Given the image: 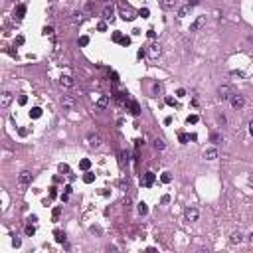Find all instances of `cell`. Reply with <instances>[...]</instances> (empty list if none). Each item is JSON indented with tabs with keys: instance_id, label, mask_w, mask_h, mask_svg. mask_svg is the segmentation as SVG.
<instances>
[{
	"instance_id": "1",
	"label": "cell",
	"mask_w": 253,
	"mask_h": 253,
	"mask_svg": "<svg viewBox=\"0 0 253 253\" xmlns=\"http://www.w3.org/2000/svg\"><path fill=\"white\" fill-rule=\"evenodd\" d=\"M231 95H233V91H231L229 85H221L220 89H218V97H220V101H227Z\"/></svg>"
},
{
	"instance_id": "2",
	"label": "cell",
	"mask_w": 253,
	"mask_h": 253,
	"mask_svg": "<svg viewBox=\"0 0 253 253\" xmlns=\"http://www.w3.org/2000/svg\"><path fill=\"white\" fill-rule=\"evenodd\" d=\"M229 101H231V107H233V109H241V107L245 105L243 95H239V93H233V95L229 97Z\"/></svg>"
},
{
	"instance_id": "3",
	"label": "cell",
	"mask_w": 253,
	"mask_h": 253,
	"mask_svg": "<svg viewBox=\"0 0 253 253\" xmlns=\"http://www.w3.org/2000/svg\"><path fill=\"white\" fill-rule=\"evenodd\" d=\"M62 107L67 109V111L75 109V97H73V95H63L62 97Z\"/></svg>"
},
{
	"instance_id": "4",
	"label": "cell",
	"mask_w": 253,
	"mask_h": 253,
	"mask_svg": "<svg viewBox=\"0 0 253 253\" xmlns=\"http://www.w3.org/2000/svg\"><path fill=\"white\" fill-rule=\"evenodd\" d=\"M198 215H200V212H198L196 208H186V210H184V220L186 221H196Z\"/></svg>"
},
{
	"instance_id": "5",
	"label": "cell",
	"mask_w": 253,
	"mask_h": 253,
	"mask_svg": "<svg viewBox=\"0 0 253 253\" xmlns=\"http://www.w3.org/2000/svg\"><path fill=\"white\" fill-rule=\"evenodd\" d=\"M87 143H89L91 148H99L101 146V137L97 133H89L87 134Z\"/></svg>"
},
{
	"instance_id": "6",
	"label": "cell",
	"mask_w": 253,
	"mask_h": 253,
	"mask_svg": "<svg viewBox=\"0 0 253 253\" xmlns=\"http://www.w3.org/2000/svg\"><path fill=\"white\" fill-rule=\"evenodd\" d=\"M30 182H32V172H28V170L20 172V176H18V184H20V186H28Z\"/></svg>"
},
{
	"instance_id": "7",
	"label": "cell",
	"mask_w": 253,
	"mask_h": 253,
	"mask_svg": "<svg viewBox=\"0 0 253 253\" xmlns=\"http://www.w3.org/2000/svg\"><path fill=\"white\" fill-rule=\"evenodd\" d=\"M154 178H156V176H154V172H146V174L140 178V184H143L144 188H150L154 184Z\"/></svg>"
},
{
	"instance_id": "8",
	"label": "cell",
	"mask_w": 253,
	"mask_h": 253,
	"mask_svg": "<svg viewBox=\"0 0 253 253\" xmlns=\"http://www.w3.org/2000/svg\"><path fill=\"white\" fill-rule=\"evenodd\" d=\"M10 103H12V93H10V91H4V93H2V97H0V107H2V109H6Z\"/></svg>"
},
{
	"instance_id": "9",
	"label": "cell",
	"mask_w": 253,
	"mask_h": 253,
	"mask_svg": "<svg viewBox=\"0 0 253 253\" xmlns=\"http://www.w3.org/2000/svg\"><path fill=\"white\" fill-rule=\"evenodd\" d=\"M204 24H206V16H198V18L194 20V24L190 26V32H198Z\"/></svg>"
},
{
	"instance_id": "10",
	"label": "cell",
	"mask_w": 253,
	"mask_h": 253,
	"mask_svg": "<svg viewBox=\"0 0 253 253\" xmlns=\"http://www.w3.org/2000/svg\"><path fill=\"white\" fill-rule=\"evenodd\" d=\"M127 107H129V111L134 115V117H139V115H140V107H139L137 101H127Z\"/></svg>"
},
{
	"instance_id": "11",
	"label": "cell",
	"mask_w": 253,
	"mask_h": 253,
	"mask_svg": "<svg viewBox=\"0 0 253 253\" xmlns=\"http://www.w3.org/2000/svg\"><path fill=\"white\" fill-rule=\"evenodd\" d=\"M121 18L127 20V22H131V20L134 18V12L131 8H121Z\"/></svg>"
},
{
	"instance_id": "12",
	"label": "cell",
	"mask_w": 253,
	"mask_h": 253,
	"mask_svg": "<svg viewBox=\"0 0 253 253\" xmlns=\"http://www.w3.org/2000/svg\"><path fill=\"white\" fill-rule=\"evenodd\" d=\"M160 52H162V50H160V46H158V44H152V46L148 48V53H150V57H152V59H156V57L160 56Z\"/></svg>"
},
{
	"instance_id": "13",
	"label": "cell",
	"mask_w": 253,
	"mask_h": 253,
	"mask_svg": "<svg viewBox=\"0 0 253 253\" xmlns=\"http://www.w3.org/2000/svg\"><path fill=\"white\" fill-rule=\"evenodd\" d=\"M95 103H97V107H99V109H105V107L109 105V97H107V95H101V97H97Z\"/></svg>"
},
{
	"instance_id": "14",
	"label": "cell",
	"mask_w": 253,
	"mask_h": 253,
	"mask_svg": "<svg viewBox=\"0 0 253 253\" xmlns=\"http://www.w3.org/2000/svg\"><path fill=\"white\" fill-rule=\"evenodd\" d=\"M204 158L206 160H215V158H218V150H215V148H208L204 152Z\"/></svg>"
},
{
	"instance_id": "15",
	"label": "cell",
	"mask_w": 253,
	"mask_h": 253,
	"mask_svg": "<svg viewBox=\"0 0 253 253\" xmlns=\"http://www.w3.org/2000/svg\"><path fill=\"white\" fill-rule=\"evenodd\" d=\"M59 83H62V87H73V77H69V75H62Z\"/></svg>"
},
{
	"instance_id": "16",
	"label": "cell",
	"mask_w": 253,
	"mask_h": 253,
	"mask_svg": "<svg viewBox=\"0 0 253 253\" xmlns=\"http://www.w3.org/2000/svg\"><path fill=\"white\" fill-rule=\"evenodd\" d=\"M160 6H162L164 10H172L176 6V0H160Z\"/></svg>"
},
{
	"instance_id": "17",
	"label": "cell",
	"mask_w": 253,
	"mask_h": 253,
	"mask_svg": "<svg viewBox=\"0 0 253 253\" xmlns=\"http://www.w3.org/2000/svg\"><path fill=\"white\" fill-rule=\"evenodd\" d=\"M24 14H26V6H24V4H18V8H16L14 16H16L18 20H22V18H24Z\"/></svg>"
},
{
	"instance_id": "18",
	"label": "cell",
	"mask_w": 253,
	"mask_h": 253,
	"mask_svg": "<svg viewBox=\"0 0 253 253\" xmlns=\"http://www.w3.org/2000/svg\"><path fill=\"white\" fill-rule=\"evenodd\" d=\"M53 235H56V241H57V243H63V241H65V233H63L62 229H56Z\"/></svg>"
},
{
	"instance_id": "19",
	"label": "cell",
	"mask_w": 253,
	"mask_h": 253,
	"mask_svg": "<svg viewBox=\"0 0 253 253\" xmlns=\"http://www.w3.org/2000/svg\"><path fill=\"white\" fill-rule=\"evenodd\" d=\"M190 8L192 6L190 4H186V6H182L180 10H178V18H184V16H188V12H190Z\"/></svg>"
},
{
	"instance_id": "20",
	"label": "cell",
	"mask_w": 253,
	"mask_h": 253,
	"mask_svg": "<svg viewBox=\"0 0 253 253\" xmlns=\"http://www.w3.org/2000/svg\"><path fill=\"white\" fill-rule=\"evenodd\" d=\"M103 18H105V20L113 18V6H105V10H103Z\"/></svg>"
},
{
	"instance_id": "21",
	"label": "cell",
	"mask_w": 253,
	"mask_h": 253,
	"mask_svg": "<svg viewBox=\"0 0 253 253\" xmlns=\"http://www.w3.org/2000/svg\"><path fill=\"white\" fill-rule=\"evenodd\" d=\"M30 117H32V119H40V117H42V109H40V107H34V109L30 111Z\"/></svg>"
},
{
	"instance_id": "22",
	"label": "cell",
	"mask_w": 253,
	"mask_h": 253,
	"mask_svg": "<svg viewBox=\"0 0 253 253\" xmlns=\"http://www.w3.org/2000/svg\"><path fill=\"white\" fill-rule=\"evenodd\" d=\"M93 180H95V174H93V172H85V176H83V182H85V184H91Z\"/></svg>"
},
{
	"instance_id": "23",
	"label": "cell",
	"mask_w": 253,
	"mask_h": 253,
	"mask_svg": "<svg viewBox=\"0 0 253 253\" xmlns=\"http://www.w3.org/2000/svg\"><path fill=\"white\" fill-rule=\"evenodd\" d=\"M137 210H139V214H140V215H146V214H148V208H146V204H144V202H140Z\"/></svg>"
},
{
	"instance_id": "24",
	"label": "cell",
	"mask_w": 253,
	"mask_h": 253,
	"mask_svg": "<svg viewBox=\"0 0 253 253\" xmlns=\"http://www.w3.org/2000/svg\"><path fill=\"white\" fill-rule=\"evenodd\" d=\"M89 166H91V160H87V158H83L81 162H79V168H81V170H89Z\"/></svg>"
},
{
	"instance_id": "25",
	"label": "cell",
	"mask_w": 253,
	"mask_h": 253,
	"mask_svg": "<svg viewBox=\"0 0 253 253\" xmlns=\"http://www.w3.org/2000/svg\"><path fill=\"white\" fill-rule=\"evenodd\" d=\"M178 140H180V143H182V144H186V143H188V140H190V137H188V134H186V133H178Z\"/></svg>"
},
{
	"instance_id": "26",
	"label": "cell",
	"mask_w": 253,
	"mask_h": 253,
	"mask_svg": "<svg viewBox=\"0 0 253 253\" xmlns=\"http://www.w3.org/2000/svg\"><path fill=\"white\" fill-rule=\"evenodd\" d=\"M26 233H28V235H34V233H36V225H34L32 221L26 225Z\"/></svg>"
},
{
	"instance_id": "27",
	"label": "cell",
	"mask_w": 253,
	"mask_h": 253,
	"mask_svg": "<svg viewBox=\"0 0 253 253\" xmlns=\"http://www.w3.org/2000/svg\"><path fill=\"white\" fill-rule=\"evenodd\" d=\"M164 146H166V144H164L162 139H156V140H154V148H156V150H162Z\"/></svg>"
},
{
	"instance_id": "28",
	"label": "cell",
	"mask_w": 253,
	"mask_h": 253,
	"mask_svg": "<svg viewBox=\"0 0 253 253\" xmlns=\"http://www.w3.org/2000/svg\"><path fill=\"white\" fill-rule=\"evenodd\" d=\"M229 241H231V243H241V235H239V233H231Z\"/></svg>"
},
{
	"instance_id": "29",
	"label": "cell",
	"mask_w": 253,
	"mask_h": 253,
	"mask_svg": "<svg viewBox=\"0 0 253 253\" xmlns=\"http://www.w3.org/2000/svg\"><path fill=\"white\" fill-rule=\"evenodd\" d=\"M186 121H188V125H196L198 121H200V117H198V115H190Z\"/></svg>"
},
{
	"instance_id": "30",
	"label": "cell",
	"mask_w": 253,
	"mask_h": 253,
	"mask_svg": "<svg viewBox=\"0 0 253 253\" xmlns=\"http://www.w3.org/2000/svg\"><path fill=\"white\" fill-rule=\"evenodd\" d=\"M148 14H150V10H148V8H140L139 10V16H140V18H148Z\"/></svg>"
},
{
	"instance_id": "31",
	"label": "cell",
	"mask_w": 253,
	"mask_h": 253,
	"mask_svg": "<svg viewBox=\"0 0 253 253\" xmlns=\"http://www.w3.org/2000/svg\"><path fill=\"white\" fill-rule=\"evenodd\" d=\"M160 180H162V182H164V184H168V182H170V180H172V176H170V172H164L162 176H160Z\"/></svg>"
},
{
	"instance_id": "32",
	"label": "cell",
	"mask_w": 253,
	"mask_h": 253,
	"mask_svg": "<svg viewBox=\"0 0 253 253\" xmlns=\"http://www.w3.org/2000/svg\"><path fill=\"white\" fill-rule=\"evenodd\" d=\"M210 140H212V143H220V140H221V134H218V133H212Z\"/></svg>"
},
{
	"instance_id": "33",
	"label": "cell",
	"mask_w": 253,
	"mask_h": 253,
	"mask_svg": "<svg viewBox=\"0 0 253 253\" xmlns=\"http://www.w3.org/2000/svg\"><path fill=\"white\" fill-rule=\"evenodd\" d=\"M62 215V208H56L53 210V214H52V218H53V221H57V218Z\"/></svg>"
},
{
	"instance_id": "34",
	"label": "cell",
	"mask_w": 253,
	"mask_h": 253,
	"mask_svg": "<svg viewBox=\"0 0 253 253\" xmlns=\"http://www.w3.org/2000/svg\"><path fill=\"white\" fill-rule=\"evenodd\" d=\"M81 16H83L81 12H75V14H73V18H71V20H73V22H75V24H77V22H81Z\"/></svg>"
},
{
	"instance_id": "35",
	"label": "cell",
	"mask_w": 253,
	"mask_h": 253,
	"mask_svg": "<svg viewBox=\"0 0 253 253\" xmlns=\"http://www.w3.org/2000/svg\"><path fill=\"white\" fill-rule=\"evenodd\" d=\"M87 44H89V38H87V36H81V38H79V46H87Z\"/></svg>"
},
{
	"instance_id": "36",
	"label": "cell",
	"mask_w": 253,
	"mask_h": 253,
	"mask_svg": "<svg viewBox=\"0 0 253 253\" xmlns=\"http://www.w3.org/2000/svg\"><path fill=\"white\" fill-rule=\"evenodd\" d=\"M18 103H20V105H26V103H28V97H26V95H20L18 97Z\"/></svg>"
},
{
	"instance_id": "37",
	"label": "cell",
	"mask_w": 253,
	"mask_h": 253,
	"mask_svg": "<svg viewBox=\"0 0 253 253\" xmlns=\"http://www.w3.org/2000/svg\"><path fill=\"white\" fill-rule=\"evenodd\" d=\"M121 44H123V46H131V38H129V36L121 38Z\"/></svg>"
},
{
	"instance_id": "38",
	"label": "cell",
	"mask_w": 253,
	"mask_h": 253,
	"mask_svg": "<svg viewBox=\"0 0 253 253\" xmlns=\"http://www.w3.org/2000/svg\"><path fill=\"white\" fill-rule=\"evenodd\" d=\"M59 172H65V174H69V166H67V164H59Z\"/></svg>"
},
{
	"instance_id": "39",
	"label": "cell",
	"mask_w": 253,
	"mask_h": 253,
	"mask_svg": "<svg viewBox=\"0 0 253 253\" xmlns=\"http://www.w3.org/2000/svg\"><path fill=\"white\" fill-rule=\"evenodd\" d=\"M164 103H166V105H176V101L172 99V97H166V101H164Z\"/></svg>"
},
{
	"instance_id": "40",
	"label": "cell",
	"mask_w": 253,
	"mask_h": 253,
	"mask_svg": "<svg viewBox=\"0 0 253 253\" xmlns=\"http://www.w3.org/2000/svg\"><path fill=\"white\" fill-rule=\"evenodd\" d=\"M121 38H123V36H121L119 32H115V34H113V40H115V42H121Z\"/></svg>"
},
{
	"instance_id": "41",
	"label": "cell",
	"mask_w": 253,
	"mask_h": 253,
	"mask_svg": "<svg viewBox=\"0 0 253 253\" xmlns=\"http://www.w3.org/2000/svg\"><path fill=\"white\" fill-rule=\"evenodd\" d=\"M97 28H99V32H105V30H107V24H105V22H101Z\"/></svg>"
},
{
	"instance_id": "42",
	"label": "cell",
	"mask_w": 253,
	"mask_h": 253,
	"mask_svg": "<svg viewBox=\"0 0 253 253\" xmlns=\"http://www.w3.org/2000/svg\"><path fill=\"white\" fill-rule=\"evenodd\" d=\"M44 34H46V36H53V28H46Z\"/></svg>"
},
{
	"instance_id": "43",
	"label": "cell",
	"mask_w": 253,
	"mask_h": 253,
	"mask_svg": "<svg viewBox=\"0 0 253 253\" xmlns=\"http://www.w3.org/2000/svg\"><path fill=\"white\" fill-rule=\"evenodd\" d=\"M111 81L117 83V81H119V75H117V73H111Z\"/></svg>"
},
{
	"instance_id": "44",
	"label": "cell",
	"mask_w": 253,
	"mask_h": 253,
	"mask_svg": "<svg viewBox=\"0 0 253 253\" xmlns=\"http://www.w3.org/2000/svg\"><path fill=\"white\" fill-rule=\"evenodd\" d=\"M16 44H18V46H22V44H24V36H18V38H16Z\"/></svg>"
},
{
	"instance_id": "45",
	"label": "cell",
	"mask_w": 253,
	"mask_h": 253,
	"mask_svg": "<svg viewBox=\"0 0 253 253\" xmlns=\"http://www.w3.org/2000/svg\"><path fill=\"white\" fill-rule=\"evenodd\" d=\"M176 95H178V97H186V91H184V89H178Z\"/></svg>"
},
{
	"instance_id": "46",
	"label": "cell",
	"mask_w": 253,
	"mask_h": 253,
	"mask_svg": "<svg viewBox=\"0 0 253 253\" xmlns=\"http://www.w3.org/2000/svg\"><path fill=\"white\" fill-rule=\"evenodd\" d=\"M247 127H249V134H251V137H253V119L249 121V125H247Z\"/></svg>"
},
{
	"instance_id": "47",
	"label": "cell",
	"mask_w": 253,
	"mask_h": 253,
	"mask_svg": "<svg viewBox=\"0 0 253 253\" xmlns=\"http://www.w3.org/2000/svg\"><path fill=\"white\" fill-rule=\"evenodd\" d=\"M137 56H139V57H144V56H146V50H139V53H137Z\"/></svg>"
},
{
	"instance_id": "48",
	"label": "cell",
	"mask_w": 253,
	"mask_h": 253,
	"mask_svg": "<svg viewBox=\"0 0 253 253\" xmlns=\"http://www.w3.org/2000/svg\"><path fill=\"white\" fill-rule=\"evenodd\" d=\"M188 4H190V6H198V4H200V0H190Z\"/></svg>"
},
{
	"instance_id": "49",
	"label": "cell",
	"mask_w": 253,
	"mask_h": 253,
	"mask_svg": "<svg viewBox=\"0 0 253 253\" xmlns=\"http://www.w3.org/2000/svg\"><path fill=\"white\" fill-rule=\"evenodd\" d=\"M63 194H71V186H65V188H63Z\"/></svg>"
},
{
	"instance_id": "50",
	"label": "cell",
	"mask_w": 253,
	"mask_h": 253,
	"mask_svg": "<svg viewBox=\"0 0 253 253\" xmlns=\"http://www.w3.org/2000/svg\"><path fill=\"white\" fill-rule=\"evenodd\" d=\"M50 196H52V198H56V196H57V192H56V188H52V190H50Z\"/></svg>"
},
{
	"instance_id": "51",
	"label": "cell",
	"mask_w": 253,
	"mask_h": 253,
	"mask_svg": "<svg viewBox=\"0 0 253 253\" xmlns=\"http://www.w3.org/2000/svg\"><path fill=\"white\" fill-rule=\"evenodd\" d=\"M247 182H249V184H251V186H253V172H251V174H249V178H247Z\"/></svg>"
},
{
	"instance_id": "52",
	"label": "cell",
	"mask_w": 253,
	"mask_h": 253,
	"mask_svg": "<svg viewBox=\"0 0 253 253\" xmlns=\"http://www.w3.org/2000/svg\"><path fill=\"white\" fill-rule=\"evenodd\" d=\"M249 241H251V243H253V231H251V233H249Z\"/></svg>"
},
{
	"instance_id": "53",
	"label": "cell",
	"mask_w": 253,
	"mask_h": 253,
	"mask_svg": "<svg viewBox=\"0 0 253 253\" xmlns=\"http://www.w3.org/2000/svg\"><path fill=\"white\" fill-rule=\"evenodd\" d=\"M103 2H109V0H103Z\"/></svg>"
}]
</instances>
